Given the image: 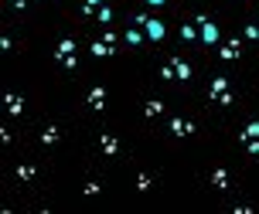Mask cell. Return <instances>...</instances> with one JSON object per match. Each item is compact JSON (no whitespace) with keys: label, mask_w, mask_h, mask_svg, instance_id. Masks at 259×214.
<instances>
[{"label":"cell","mask_w":259,"mask_h":214,"mask_svg":"<svg viewBox=\"0 0 259 214\" xmlns=\"http://www.w3.org/2000/svg\"><path fill=\"white\" fill-rule=\"evenodd\" d=\"M17 4H21V0H17Z\"/></svg>","instance_id":"cell-5"},{"label":"cell","mask_w":259,"mask_h":214,"mask_svg":"<svg viewBox=\"0 0 259 214\" xmlns=\"http://www.w3.org/2000/svg\"><path fill=\"white\" fill-rule=\"evenodd\" d=\"M89 4H103V0H89Z\"/></svg>","instance_id":"cell-4"},{"label":"cell","mask_w":259,"mask_h":214,"mask_svg":"<svg viewBox=\"0 0 259 214\" xmlns=\"http://www.w3.org/2000/svg\"><path fill=\"white\" fill-rule=\"evenodd\" d=\"M147 38L160 41V38H164V24H160V21H147Z\"/></svg>","instance_id":"cell-1"},{"label":"cell","mask_w":259,"mask_h":214,"mask_svg":"<svg viewBox=\"0 0 259 214\" xmlns=\"http://www.w3.org/2000/svg\"><path fill=\"white\" fill-rule=\"evenodd\" d=\"M147 4H154V7H160V4H167V0H147Z\"/></svg>","instance_id":"cell-3"},{"label":"cell","mask_w":259,"mask_h":214,"mask_svg":"<svg viewBox=\"0 0 259 214\" xmlns=\"http://www.w3.org/2000/svg\"><path fill=\"white\" fill-rule=\"evenodd\" d=\"M201 41H208V44H211V41H219V27L205 24V27H201Z\"/></svg>","instance_id":"cell-2"}]
</instances>
